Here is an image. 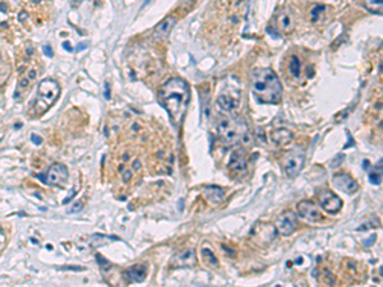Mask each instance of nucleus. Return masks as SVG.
I'll return each instance as SVG.
<instances>
[{
	"instance_id": "25",
	"label": "nucleus",
	"mask_w": 383,
	"mask_h": 287,
	"mask_svg": "<svg viewBox=\"0 0 383 287\" xmlns=\"http://www.w3.org/2000/svg\"><path fill=\"white\" fill-rule=\"evenodd\" d=\"M44 53H45L46 57H49V58L54 57V53H53V49L50 48V45L44 46Z\"/></svg>"
},
{
	"instance_id": "29",
	"label": "nucleus",
	"mask_w": 383,
	"mask_h": 287,
	"mask_svg": "<svg viewBox=\"0 0 383 287\" xmlns=\"http://www.w3.org/2000/svg\"><path fill=\"white\" fill-rule=\"evenodd\" d=\"M85 48H87V43H81L78 44V46H77V51H81L83 50Z\"/></svg>"
},
{
	"instance_id": "8",
	"label": "nucleus",
	"mask_w": 383,
	"mask_h": 287,
	"mask_svg": "<svg viewBox=\"0 0 383 287\" xmlns=\"http://www.w3.org/2000/svg\"><path fill=\"white\" fill-rule=\"evenodd\" d=\"M68 179V170L63 163H54L45 174V181L50 186H62Z\"/></svg>"
},
{
	"instance_id": "7",
	"label": "nucleus",
	"mask_w": 383,
	"mask_h": 287,
	"mask_svg": "<svg viewBox=\"0 0 383 287\" xmlns=\"http://www.w3.org/2000/svg\"><path fill=\"white\" fill-rule=\"evenodd\" d=\"M171 269H180V268H192L197 265V255L194 249H184L179 251L171 258L170 260Z\"/></svg>"
},
{
	"instance_id": "27",
	"label": "nucleus",
	"mask_w": 383,
	"mask_h": 287,
	"mask_svg": "<svg viewBox=\"0 0 383 287\" xmlns=\"http://www.w3.org/2000/svg\"><path fill=\"white\" fill-rule=\"evenodd\" d=\"M82 207H83L82 202L76 203V206H74L72 209H69V213H73V212H78V211H81V209H82Z\"/></svg>"
},
{
	"instance_id": "22",
	"label": "nucleus",
	"mask_w": 383,
	"mask_h": 287,
	"mask_svg": "<svg viewBox=\"0 0 383 287\" xmlns=\"http://www.w3.org/2000/svg\"><path fill=\"white\" fill-rule=\"evenodd\" d=\"M289 71L290 73H291L292 77H295V78H298L299 76H300L301 73V63H300V59H299L296 55H291V58H290L289 60Z\"/></svg>"
},
{
	"instance_id": "5",
	"label": "nucleus",
	"mask_w": 383,
	"mask_h": 287,
	"mask_svg": "<svg viewBox=\"0 0 383 287\" xmlns=\"http://www.w3.org/2000/svg\"><path fill=\"white\" fill-rule=\"evenodd\" d=\"M305 163V152L300 148L291 149L282 158V166L289 177H296Z\"/></svg>"
},
{
	"instance_id": "15",
	"label": "nucleus",
	"mask_w": 383,
	"mask_h": 287,
	"mask_svg": "<svg viewBox=\"0 0 383 287\" xmlns=\"http://www.w3.org/2000/svg\"><path fill=\"white\" fill-rule=\"evenodd\" d=\"M203 197L204 199L207 200L210 204H212V206H219L220 203L224 200L225 191L222 190L220 186H215V185L206 186L203 190Z\"/></svg>"
},
{
	"instance_id": "14",
	"label": "nucleus",
	"mask_w": 383,
	"mask_h": 287,
	"mask_svg": "<svg viewBox=\"0 0 383 287\" xmlns=\"http://www.w3.org/2000/svg\"><path fill=\"white\" fill-rule=\"evenodd\" d=\"M276 29L277 31L282 32V34H290V32L294 31V27H295V22H294V18L290 15L287 11H281L280 13L276 17Z\"/></svg>"
},
{
	"instance_id": "19",
	"label": "nucleus",
	"mask_w": 383,
	"mask_h": 287,
	"mask_svg": "<svg viewBox=\"0 0 383 287\" xmlns=\"http://www.w3.org/2000/svg\"><path fill=\"white\" fill-rule=\"evenodd\" d=\"M217 105H219V107L221 109V110L224 111H233L235 110L236 107H238L239 102L238 100L234 99L233 96H229V95H221L217 99Z\"/></svg>"
},
{
	"instance_id": "21",
	"label": "nucleus",
	"mask_w": 383,
	"mask_h": 287,
	"mask_svg": "<svg viewBox=\"0 0 383 287\" xmlns=\"http://www.w3.org/2000/svg\"><path fill=\"white\" fill-rule=\"evenodd\" d=\"M363 4L369 12L375 15H383V0H363Z\"/></svg>"
},
{
	"instance_id": "26",
	"label": "nucleus",
	"mask_w": 383,
	"mask_h": 287,
	"mask_svg": "<svg viewBox=\"0 0 383 287\" xmlns=\"http://www.w3.org/2000/svg\"><path fill=\"white\" fill-rule=\"evenodd\" d=\"M31 141L34 142L35 144H41V143H43V138H41L40 135H36V134H32L31 135Z\"/></svg>"
},
{
	"instance_id": "9",
	"label": "nucleus",
	"mask_w": 383,
	"mask_h": 287,
	"mask_svg": "<svg viewBox=\"0 0 383 287\" xmlns=\"http://www.w3.org/2000/svg\"><path fill=\"white\" fill-rule=\"evenodd\" d=\"M319 202H321L322 208L329 214H336L342 209V199L331 190L321 191V194H319Z\"/></svg>"
},
{
	"instance_id": "28",
	"label": "nucleus",
	"mask_w": 383,
	"mask_h": 287,
	"mask_svg": "<svg viewBox=\"0 0 383 287\" xmlns=\"http://www.w3.org/2000/svg\"><path fill=\"white\" fill-rule=\"evenodd\" d=\"M63 48L66 49V50H68V51H73V48L71 46L69 41H64V43H63Z\"/></svg>"
},
{
	"instance_id": "6",
	"label": "nucleus",
	"mask_w": 383,
	"mask_h": 287,
	"mask_svg": "<svg viewBox=\"0 0 383 287\" xmlns=\"http://www.w3.org/2000/svg\"><path fill=\"white\" fill-rule=\"evenodd\" d=\"M276 230L282 236H291L298 228V217L292 211H285L276 220Z\"/></svg>"
},
{
	"instance_id": "2",
	"label": "nucleus",
	"mask_w": 383,
	"mask_h": 287,
	"mask_svg": "<svg viewBox=\"0 0 383 287\" xmlns=\"http://www.w3.org/2000/svg\"><path fill=\"white\" fill-rule=\"evenodd\" d=\"M253 93L262 104H278L282 99V85L271 68H259L252 74Z\"/></svg>"
},
{
	"instance_id": "24",
	"label": "nucleus",
	"mask_w": 383,
	"mask_h": 287,
	"mask_svg": "<svg viewBox=\"0 0 383 287\" xmlns=\"http://www.w3.org/2000/svg\"><path fill=\"white\" fill-rule=\"evenodd\" d=\"M380 180H382V177H380L377 172H372V174H370V181H372L373 184L378 185V184H380Z\"/></svg>"
},
{
	"instance_id": "16",
	"label": "nucleus",
	"mask_w": 383,
	"mask_h": 287,
	"mask_svg": "<svg viewBox=\"0 0 383 287\" xmlns=\"http://www.w3.org/2000/svg\"><path fill=\"white\" fill-rule=\"evenodd\" d=\"M292 138H294V135L286 128H278L270 133L271 142L276 146H286L292 141Z\"/></svg>"
},
{
	"instance_id": "17",
	"label": "nucleus",
	"mask_w": 383,
	"mask_h": 287,
	"mask_svg": "<svg viewBox=\"0 0 383 287\" xmlns=\"http://www.w3.org/2000/svg\"><path fill=\"white\" fill-rule=\"evenodd\" d=\"M36 77H37V73H36V71H35V69H30V71H27L22 77H21L20 82H18L17 91H16V93H15L16 99H18V95H20V93H22L23 91L29 90L30 86L32 85V82L36 79Z\"/></svg>"
},
{
	"instance_id": "12",
	"label": "nucleus",
	"mask_w": 383,
	"mask_h": 287,
	"mask_svg": "<svg viewBox=\"0 0 383 287\" xmlns=\"http://www.w3.org/2000/svg\"><path fill=\"white\" fill-rule=\"evenodd\" d=\"M229 167L233 172L240 174L244 172L248 167V158L247 153L243 149H236L234 151L229 158Z\"/></svg>"
},
{
	"instance_id": "11",
	"label": "nucleus",
	"mask_w": 383,
	"mask_h": 287,
	"mask_svg": "<svg viewBox=\"0 0 383 287\" xmlns=\"http://www.w3.org/2000/svg\"><path fill=\"white\" fill-rule=\"evenodd\" d=\"M298 212L303 218H305L309 222H321L322 218H323L319 208L310 200H303V202L299 203Z\"/></svg>"
},
{
	"instance_id": "1",
	"label": "nucleus",
	"mask_w": 383,
	"mask_h": 287,
	"mask_svg": "<svg viewBox=\"0 0 383 287\" xmlns=\"http://www.w3.org/2000/svg\"><path fill=\"white\" fill-rule=\"evenodd\" d=\"M190 100V90L182 78H170L159 88V101L168 111L175 127L182 125Z\"/></svg>"
},
{
	"instance_id": "3",
	"label": "nucleus",
	"mask_w": 383,
	"mask_h": 287,
	"mask_svg": "<svg viewBox=\"0 0 383 287\" xmlns=\"http://www.w3.org/2000/svg\"><path fill=\"white\" fill-rule=\"evenodd\" d=\"M60 95V86L57 81L46 78L39 83L34 105L30 109L32 116H40L50 109Z\"/></svg>"
},
{
	"instance_id": "13",
	"label": "nucleus",
	"mask_w": 383,
	"mask_h": 287,
	"mask_svg": "<svg viewBox=\"0 0 383 287\" xmlns=\"http://www.w3.org/2000/svg\"><path fill=\"white\" fill-rule=\"evenodd\" d=\"M124 279L128 283H141L147 277V265L146 264H137L133 267L128 268L124 273Z\"/></svg>"
},
{
	"instance_id": "23",
	"label": "nucleus",
	"mask_w": 383,
	"mask_h": 287,
	"mask_svg": "<svg viewBox=\"0 0 383 287\" xmlns=\"http://www.w3.org/2000/svg\"><path fill=\"white\" fill-rule=\"evenodd\" d=\"M324 11V6H321V4H317V6H314L312 8V11H310V16H312V20L314 21V22H317L318 18H319V16L323 13Z\"/></svg>"
},
{
	"instance_id": "10",
	"label": "nucleus",
	"mask_w": 383,
	"mask_h": 287,
	"mask_svg": "<svg viewBox=\"0 0 383 287\" xmlns=\"http://www.w3.org/2000/svg\"><path fill=\"white\" fill-rule=\"evenodd\" d=\"M332 183L338 190L346 193V194H354L359 190V184L355 179H352L346 172H337L332 177Z\"/></svg>"
},
{
	"instance_id": "4",
	"label": "nucleus",
	"mask_w": 383,
	"mask_h": 287,
	"mask_svg": "<svg viewBox=\"0 0 383 287\" xmlns=\"http://www.w3.org/2000/svg\"><path fill=\"white\" fill-rule=\"evenodd\" d=\"M220 138L227 144H235L238 142L248 143L249 142V133L244 124H238L230 119H221L217 124Z\"/></svg>"
},
{
	"instance_id": "20",
	"label": "nucleus",
	"mask_w": 383,
	"mask_h": 287,
	"mask_svg": "<svg viewBox=\"0 0 383 287\" xmlns=\"http://www.w3.org/2000/svg\"><path fill=\"white\" fill-rule=\"evenodd\" d=\"M201 255H202V259H203V262L206 263L208 267H213V268L219 267V264H220L219 259L216 258V255H215V253L212 251V249L206 248V246H204V248L202 249V251H201Z\"/></svg>"
},
{
	"instance_id": "18",
	"label": "nucleus",
	"mask_w": 383,
	"mask_h": 287,
	"mask_svg": "<svg viewBox=\"0 0 383 287\" xmlns=\"http://www.w3.org/2000/svg\"><path fill=\"white\" fill-rule=\"evenodd\" d=\"M176 21L174 17H168L165 18L161 23H159L155 30V36L159 37V39H165V37H168L169 34H170L171 30L174 29V26H175Z\"/></svg>"
}]
</instances>
